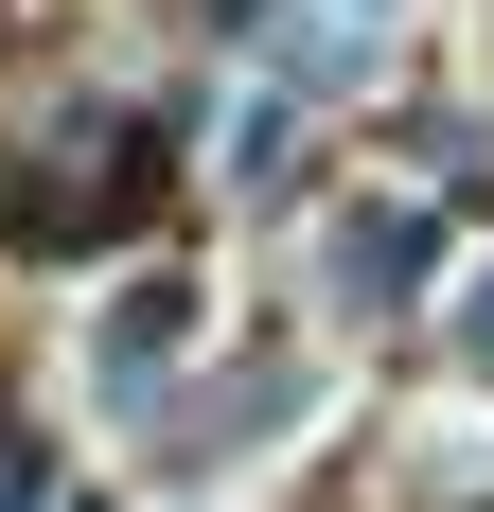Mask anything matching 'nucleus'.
<instances>
[{
    "mask_svg": "<svg viewBox=\"0 0 494 512\" xmlns=\"http://www.w3.org/2000/svg\"><path fill=\"white\" fill-rule=\"evenodd\" d=\"M424 265H442V248H424V212H406V195H353L336 230H318V301L406 318V301H424Z\"/></svg>",
    "mask_w": 494,
    "mask_h": 512,
    "instance_id": "f257e3e1",
    "label": "nucleus"
},
{
    "mask_svg": "<svg viewBox=\"0 0 494 512\" xmlns=\"http://www.w3.org/2000/svg\"><path fill=\"white\" fill-rule=\"evenodd\" d=\"M177 354H195V283H124V301H106V336H89L106 389H142V371H177Z\"/></svg>",
    "mask_w": 494,
    "mask_h": 512,
    "instance_id": "f03ea898",
    "label": "nucleus"
},
{
    "mask_svg": "<svg viewBox=\"0 0 494 512\" xmlns=\"http://www.w3.org/2000/svg\"><path fill=\"white\" fill-rule=\"evenodd\" d=\"M442 336H459V354L494 371V265H459V301H442Z\"/></svg>",
    "mask_w": 494,
    "mask_h": 512,
    "instance_id": "7ed1b4c3",
    "label": "nucleus"
},
{
    "mask_svg": "<svg viewBox=\"0 0 494 512\" xmlns=\"http://www.w3.org/2000/svg\"><path fill=\"white\" fill-rule=\"evenodd\" d=\"M0 512H36V477H18V442H0Z\"/></svg>",
    "mask_w": 494,
    "mask_h": 512,
    "instance_id": "20e7f679",
    "label": "nucleus"
}]
</instances>
